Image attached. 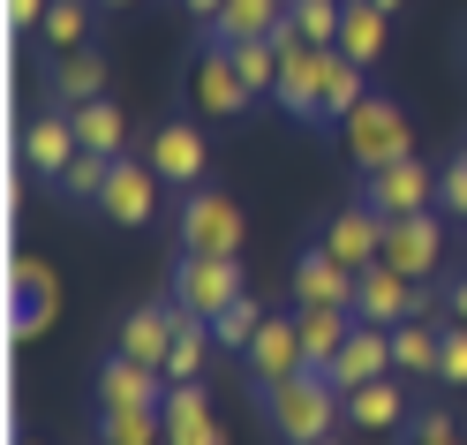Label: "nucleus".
I'll list each match as a JSON object with an SVG mask.
<instances>
[{
	"label": "nucleus",
	"instance_id": "c85d7f7f",
	"mask_svg": "<svg viewBox=\"0 0 467 445\" xmlns=\"http://www.w3.org/2000/svg\"><path fill=\"white\" fill-rule=\"evenodd\" d=\"M99 445H166L159 408H99Z\"/></svg>",
	"mask_w": 467,
	"mask_h": 445
},
{
	"label": "nucleus",
	"instance_id": "393cba45",
	"mask_svg": "<svg viewBox=\"0 0 467 445\" xmlns=\"http://www.w3.org/2000/svg\"><path fill=\"white\" fill-rule=\"evenodd\" d=\"M385 8H377V0H339V53H355V61L369 69L377 53H385Z\"/></svg>",
	"mask_w": 467,
	"mask_h": 445
},
{
	"label": "nucleus",
	"instance_id": "37998d69",
	"mask_svg": "<svg viewBox=\"0 0 467 445\" xmlns=\"http://www.w3.org/2000/svg\"><path fill=\"white\" fill-rule=\"evenodd\" d=\"M99 8H136V0H99Z\"/></svg>",
	"mask_w": 467,
	"mask_h": 445
},
{
	"label": "nucleus",
	"instance_id": "cd10ccee",
	"mask_svg": "<svg viewBox=\"0 0 467 445\" xmlns=\"http://www.w3.org/2000/svg\"><path fill=\"white\" fill-rule=\"evenodd\" d=\"M46 317H53V272L23 257V264H16V340L46 333Z\"/></svg>",
	"mask_w": 467,
	"mask_h": 445
},
{
	"label": "nucleus",
	"instance_id": "72a5a7b5",
	"mask_svg": "<svg viewBox=\"0 0 467 445\" xmlns=\"http://www.w3.org/2000/svg\"><path fill=\"white\" fill-rule=\"evenodd\" d=\"M234 69L249 76L256 99H272L279 91V38H242V46H234Z\"/></svg>",
	"mask_w": 467,
	"mask_h": 445
},
{
	"label": "nucleus",
	"instance_id": "a18cd8bd",
	"mask_svg": "<svg viewBox=\"0 0 467 445\" xmlns=\"http://www.w3.org/2000/svg\"><path fill=\"white\" fill-rule=\"evenodd\" d=\"M23 445H38V438H23Z\"/></svg>",
	"mask_w": 467,
	"mask_h": 445
},
{
	"label": "nucleus",
	"instance_id": "a211bd4d",
	"mask_svg": "<svg viewBox=\"0 0 467 445\" xmlns=\"http://www.w3.org/2000/svg\"><path fill=\"white\" fill-rule=\"evenodd\" d=\"M159 415H166V445H226L212 400H203V385H166Z\"/></svg>",
	"mask_w": 467,
	"mask_h": 445
},
{
	"label": "nucleus",
	"instance_id": "58836bf2",
	"mask_svg": "<svg viewBox=\"0 0 467 445\" xmlns=\"http://www.w3.org/2000/svg\"><path fill=\"white\" fill-rule=\"evenodd\" d=\"M46 8H53V0H8V31H38Z\"/></svg>",
	"mask_w": 467,
	"mask_h": 445
},
{
	"label": "nucleus",
	"instance_id": "423d86ee",
	"mask_svg": "<svg viewBox=\"0 0 467 445\" xmlns=\"http://www.w3.org/2000/svg\"><path fill=\"white\" fill-rule=\"evenodd\" d=\"M242 264L234 257H182L173 264V310H189V317H203L212 324L226 302H242Z\"/></svg>",
	"mask_w": 467,
	"mask_h": 445
},
{
	"label": "nucleus",
	"instance_id": "9b49d317",
	"mask_svg": "<svg viewBox=\"0 0 467 445\" xmlns=\"http://www.w3.org/2000/svg\"><path fill=\"white\" fill-rule=\"evenodd\" d=\"M325 53L332 46H302V38H279V113H295V122H317V106H325Z\"/></svg>",
	"mask_w": 467,
	"mask_h": 445
},
{
	"label": "nucleus",
	"instance_id": "f03ea898",
	"mask_svg": "<svg viewBox=\"0 0 467 445\" xmlns=\"http://www.w3.org/2000/svg\"><path fill=\"white\" fill-rule=\"evenodd\" d=\"M339 152L355 159L362 174H377V166H392V159H415V129H407V113H400V99H385V91H369L355 113L339 122Z\"/></svg>",
	"mask_w": 467,
	"mask_h": 445
},
{
	"label": "nucleus",
	"instance_id": "e433bc0d",
	"mask_svg": "<svg viewBox=\"0 0 467 445\" xmlns=\"http://www.w3.org/2000/svg\"><path fill=\"white\" fill-rule=\"evenodd\" d=\"M437 385H452V393L467 385V324H452V317H445V355H437Z\"/></svg>",
	"mask_w": 467,
	"mask_h": 445
},
{
	"label": "nucleus",
	"instance_id": "6e6552de",
	"mask_svg": "<svg viewBox=\"0 0 467 445\" xmlns=\"http://www.w3.org/2000/svg\"><path fill=\"white\" fill-rule=\"evenodd\" d=\"M362 204H369V212H385V219L437 212V166H422V159H392V166H377V174H362Z\"/></svg>",
	"mask_w": 467,
	"mask_h": 445
},
{
	"label": "nucleus",
	"instance_id": "412c9836",
	"mask_svg": "<svg viewBox=\"0 0 467 445\" xmlns=\"http://www.w3.org/2000/svg\"><path fill=\"white\" fill-rule=\"evenodd\" d=\"M53 106H83V99H106V53L83 46V53H53V76H46Z\"/></svg>",
	"mask_w": 467,
	"mask_h": 445
},
{
	"label": "nucleus",
	"instance_id": "4be33fe9",
	"mask_svg": "<svg viewBox=\"0 0 467 445\" xmlns=\"http://www.w3.org/2000/svg\"><path fill=\"white\" fill-rule=\"evenodd\" d=\"M347 423L355 430H407L415 423V408H407V393H400V370L362 385V393H347Z\"/></svg>",
	"mask_w": 467,
	"mask_h": 445
},
{
	"label": "nucleus",
	"instance_id": "c756f323",
	"mask_svg": "<svg viewBox=\"0 0 467 445\" xmlns=\"http://www.w3.org/2000/svg\"><path fill=\"white\" fill-rule=\"evenodd\" d=\"M212 347H219V340H212V324L182 310V333H173V355H166V385H196V377H203V355H212Z\"/></svg>",
	"mask_w": 467,
	"mask_h": 445
},
{
	"label": "nucleus",
	"instance_id": "f8f14e48",
	"mask_svg": "<svg viewBox=\"0 0 467 445\" xmlns=\"http://www.w3.org/2000/svg\"><path fill=\"white\" fill-rule=\"evenodd\" d=\"M242 370H249V385H286V377H302V370H309V347H302V317H265V333L249 340Z\"/></svg>",
	"mask_w": 467,
	"mask_h": 445
},
{
	"label": "nucleus",
	"instance_id": "aec40b11",
	"mask_svg": "<svg viewBox=\"0 0 467 445\" xmlns=\"http://www.w3.org/2000/svg\"><path fill=\"white\" fill-rule=\"evenodd\" d=\"M279 23H286V0H226V8L203 23V38H219V46H242V38H279Z\"/></svg>",
	"mask_w": 467,
	"mask_h": 445
},
{
	"label": "nucleus",
	"instance_id": "4c0bfd02",
	"mask_svg": "<svg viewBox=\"0 0 467 445\" xmlns=\"http://www.w3.org/2000/svg\"><path fill=\"white\" fill-rule=\"evenodd\" d=\"M437 212L467 219V152H452V166H437Z\"/></svg>",
	"mask_w": 467,
	"mask_h": 445
},
{
	"label": "nucleus",
	"instance_id": "f3484780",
	"mask_svg": "<svg viewBox=\"0 0 467 445\" xmlns=\"http://www.w3.org/2000/svg\"><path fill=\"white\" fill-rule=\"evenodd\" d=\"M355 280H362V272H347L339 257H325V249L309 242V249L295 257V310H302V302H325V310H355Z\"/></svg>",
	"mask_w": 467,
	"mask_h": 445
},
{
	"label": "nucleus",
	"instance_id": "f257e3e1",
	"mask_svg": "<svg viewBox=\"0 0 467 445\" xmlns=\"http://www.w3.org/2000/svg\"><path fill=\"white\" fill-rule=\"evenodd\" d=\"M256 408H265L279 445H317V438H332L347 423V400H339V385L325 370H302L286 385H256Z\"/></svg>",
	"mask_w": 467,
	"mask_h": 445
},
{
	"label": "nucleus",
	"instance_id": "7ed1b4c3",
	"mask_svg": "<svg viewBox=\"0 0 467 445\" xmlns=\"http://www.w3.org/2000/svg\"><path fill=\"white\" fill-rule=\"evenodd\" d=\"M173 242H182V257H242V204L196 182L173 212Z\"/></svg>",
	"mask_w": 467,
	"mask_h": 445
},
{
	"label": "nucleus",
	"instance_id": "c9c22d12",
	"mask_svg": "<svg viewBox=\"0 0 467 445\" xmlns=\"http://www.w3.org/2000/svg\"><path fill=\"white\" fill-rule=\"evenodd\" d=\"M407 445H467V430L452 423L445 408H422L415 423H407Z\"/></svg>",
	"mask_w": 467,
	"mask_h": 445
},
{
	"label": "nucleus",
	"instance_id": "bb28decb",
	"mask_svg": "<svg viewBox=\"0 0 467 445\" xmlns=\"http://www.w3.org/2000/svg\"><path fill=\"white\" fill-rule=\"evenodd\" d=\"M68 122H76V136H83V152H106V159H121L129 122H121V106H113V99H83V106H68Z\"/></svg>",
	"mask_w": 467,
	"mask_h": 445
},
{
	"label": "nucleus",
	"instance_id": "7c9ffc66",
	"mask_svg": "<svg viewBox=\"0 0 467 445\" xmlns=\"http://www.w3.org/2000/svg\"><path fill=\"white\" fill-rule=\"evenodd\" d=\"M91 8H99V0H53L46 23H38V38L53 53H83V46H91Z\"/></svg>",
	"mask_w": 467,
	"mask_h": 445
},
{
	"label": "nucleus",
	"instance_id": "20e7f679",
	"mask_svg": "<svg viewBox=\"0 0 467 445\" xmlns=\"http://www.w3.org/2000/svg\"><path fill=\"white\" fill-rule=\"evenodd\" d=\"M189 106L203 113V122H242V113L256 106L249 76L234 69V46H219V38L196 46V61H189Z\"/></svg>",
	"mask_w": 467,
	"mask_h": 445
},
{
	"label": "nucleus",
	"instance_id": "4468645a",
	"mask_svg": "<svg viewBox=\"0 0 467 445\" xmlns=\"http://www.w3.org/2000/svg\"><path fill=\"white\" fill-rule=\"evenodd\" d=\"M159 166V182L166 189H196L203 182V166H212V143H203V129L196 122H159L151 129V152H143Z\"/></svg>",
	"mask_w": 467,
	"mask_h": 445
},
{
	"label": "nucleus",
	"instance_id": "79ce46f5",
	"mask_svg": "<svg viewBox=\"0 0 467 445\" xmlns=\"http://www.w3.org/2000/svg\"><path fill=\"white\" fill-rule=\"evenodd\" d=\"M377 8H385V16H400V8H407V0H377Z\"/></svg>",
	"mask_w": 467,
	"mask_h": 445
},
{
	"label": "nucleus",
	"instance_id": "6ab92c4d",
	"mask_svg": "<svg viewBox=\"0 0 467 445\" xmlns=\"http://www.w3.org/2000/svg\"><path fill=\"white\" fill-rule=\"evenodd\" d=\"M173 333H182V310H173V302H143V310H129V317H121V355H136V363L166 370Z\"/></svg>",
	"mask_w": 467,
	"mask_h": 445
},
{
	"label": "nucleus",
	"instance_id": "c03bdc74",
	"mask_svg": "<svg viewBox=\"0 0 467 445\" xmlns=\"http://www.w3.org/2000/svg\"><path fill=\"white\" fill-rule=\"evenodd\" d=\"M317 445H339V438H317Z\"/></svg>",
	"mask_w": 467,
	"mask_h": 445
},
{
	"label": "nucleus",
	"instance_id": "0eeeda50",
	"mask_svg": "<svg viewBox=\"0 0 467 445\" xmlns=\"http://www.w3.org/2000/svg\"><path fill=\"white\" fill-rule=\"evenodd\" d=\"M159 166L151 159H113V174H106V189H99V204H91V212H106L113 227H151L159 219Z\"/></svg>",
	"mask_w": 467,
	"mask_h": 445
},
{
	"label": "nucleus",
	"instance_id": "b1692460",
	"mask_svg": "<svg viewBox=\"0 0 467 445\" xmlns=\"http://www.w3.org/2000/svg\"><path fill=\"white\" fill-rule=\"evenodd\" d=\"M362 99H369V69L355 61V53H339V46H332V53H325V106H317V122H332V129H339Z\"/></svg>",
	"mask_w": 467,
	"mask_h": 445
},
{
	"label": "nucleus",
	"instance_id": "ea45409f",
	"mask_svg": "<svg viewBox=\"0 0 467 445\" xmlns=\"http://www.w3.org/2000/svg\"><path fill=\"white\" fill-rule=\"evenodd\" d=\"M437 294H445V317H452V324H467V272H452Z\"/></svg>",
	"mask_w": 467,
	"mask_h": 445
},
{
	"label": "nucleus",
	"instance_id": "2eb2a0df",
	"mask_svg": "<svg viewBox=\"0 0 467 445\" xmlns=\"http://www.w3.org/2000/svg\"><path fill=\"white\" fill-rule=\"evenodd\" d=\"M76 152H83V136H76V122H68V106L38 113V122L23 129V166H31L38 182H61V174L76 166Z\"/></svg>",
	"mask_w": 467,
	"mask_h": 445
},
{
	"label": "nucleus",
	"instance_id": "2f4dec72",
	"mask_svg": "<svg viewBox=\"0 0 467 445\" xmlns=\"http://www.w3.org/2000/svg\"><path fill=\"white\" fill-rule=\"evenodd\" d=\"M279 38H302V46H339V0H286Z\"/></svg>",
	"mask_w": 467,
	"mask_h": 445
},
{
	"label": "nucleus",
	"instance_id": "dca6fc26",
	"mask_svg": "<svg viewBox=\"0 0 467 445\" xmlns=\"http://www.w3.org/2000/svg\"><path fill=\"white\" fill-rule=\"evenodd\" d=\"M159 400H166V370L136 363L121 347L99 363V408H159Z\"/></svg>",
	"mask_w": 467,
	"mask_h": 445
},
{
	"label": "nucleus",
	"instance_id": "9d476101",
	"mask_svg": "<svg viewBox=\"0 0 467 445\" xmlns=\"http://www.w3.org/2000/svg\"><path fill=\"white\" fill-rule=\"evenodd\" d=\"M445 219L437 212H407V219H385V264L407 280H430V272H445Z\"/></svg>",
	"mask_w": 467,
	"mask_h": 445
},
{
	"label": "nucleus",
	"instance_id": "a878e982",
	"mask_svg": "<svg viewBox=\"0 0 467 445\" xmlns=\"http://www.w3.org/2000/svg\"><path fill=\"white\" fill-rule=\"evenodd\" d=\"M302 347H309V370H325L332 355L347 347V333H355V310H325V302H302Z\"/></svg>",
	"mask_w": 467,
	"mask_h": 445
},
{
	"label": "nucleus",
	"instance_id": "ddd939ff",
	"mask_svg": "<svg viewBox=\"0 0 467 445\" xmlns=\"http://www.w3.org/2000/svg\"><path fill=\"white\" fill-rule=\"evenodd\" d=\"M325 377L339 385V400H347V393H362V385H377V377H392V333H385V324H362V317H355V333H347V347L325 363Z\"/></svg>",
	"mask_w": 467,
	"mask_h": 445
},
{
	"label": "nucleus",
	"instance_id": "a19ab883",
	"mask_svg": "<svg viewBox=\"0 0 467 445\" xmlns=\"http://www.w3.org/2000/svg\"><path fill=\"white\" fill-rule=\"evenodd\" d=\"M182 8H189V16H196V23H212V16H219V8H226V0H182Z\"/></svg>",
	"mask_w": 467,
	"mask_h": 445
},
{
	"label": "nucleus",
	"instance_id": "39448f33",
	"mask_svg": "<svg viewBox=\"0 0 467 445\" xmlns=\"http://www.w3.org/2000/svg\"><path fill=\"white\" fill-rule=\"evenodd\" d=\"M437 310H445V294H430L422 280L392 272L385 257H377L369 272L355 280V317H362V324H385V333H392V324H407V317H437Z\"/></svg>",
	"mask_w": 467,
	"mask_h": 445
},
{
	"label": "nucleus",
	"instance_id": "5701e85b",
	"mask_svg": "<svg viewBox=\"0 0 467 445\" xmlns=\"http://www.w3.org/2000/svg\"><path fill=\"white\" fill-rule=\"evenodd\" d=\"M437 355H445V324H437V317L392 324V370L400 377H437Z\"/></svg>",
	"mask_w": 467,
	"mask_h": 445
},
{
	"label": "nucleus",
	"instance_id": "473e14b6",
	"mask_svg": "<svg viewBox=\"0 0 467 445\" xmlns=\"http://www.w3.org/2000/svg\"><path fill=\"white\" fill-rule=\"evenodd\" d=\"M256 333H265V302H256V294H242V302H226V310L212 317V340H219L226 355H249Z\"/></svg>",
	"mask_w": 467,
	"mask_h": 445
},
{
	"label": "nucleus",
	"instance_id": "1a4fd4ad",
	"mask_svg": "<svg viewBox=\"0 0 467 445\" xmlns=\"http://www.w3.org/2000/svg\"><path fill=\"white\" fill-rule=\"evenodd\" d=\"M317 249L339 257L347 272H369V264L385 257V212H369L362 196H355V204H339V212L317 227Z\"/></svg>",
	"mask_w": 467,
	"mask_h": 445
},
{
	"label": "nucleus",
	"instance_id": "f704fd0d",
	"mask_svg": "<svg viewBox=\"0 0 467 445\" xmlns=\"http://www.w3.org/2000/svg\"><path fill=\"white\" fill-rule=\"evenodd\" d=\"M106 174H113V159H106V152H76V166H68V174H61V182H53V189H61L68 204H99Z\"/></svg>",
	"mask_w": 467,
	"mask_h": 445
}]
</instances>
